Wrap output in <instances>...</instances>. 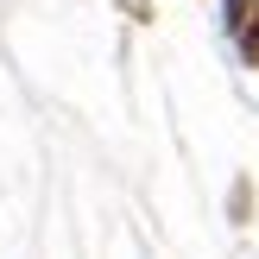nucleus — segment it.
I'll list each match as a JSON object with an SVG mask.
<instances>
[{
	"mask_svg": "<svg viewBox=\"0 0 259 259\" xmlns=\"http://www.w3.org/2000/svg\"><path fill=\"white\" fill-rule=\"evenodd\" d=\"M228 25H234L240 51L259 63V0H228Z\"/></svg>",
	"mask_w": 259,
	"mask_h": 259,
	"instance_id": "1",
	"label": "nucleus"
}]
</instances>
